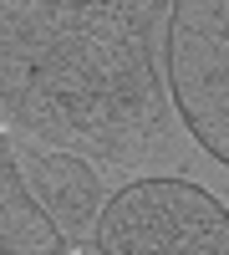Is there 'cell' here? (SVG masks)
I'll return each instance as SVG.
<instances>
[{
	"label": "cell",
	"mask_w": 229,
	"mask_h": 255,
	"mask_svg": "<svg viewBox=\"0 0 229 255\" xmlns=\"http://www.w3.org/2000/svg\"><path fill=\"white\" fill-rule=\"evenodd\" d=\"M168 87L189 133L229 158V5L178 0L168 20Z\"/></svg>",
	"instance_id": "7a4b0ae2"
},
{
	"label": "cell",
	"mask_w": 229,
	"mask_h": 255,
	"mask_svg": "<svg viewBox=\"0 0 229 255\" xmlns=\"http://www.w3.org/2000/svg\"><path fill=\"white\" fill-rule=\"evenodd\" d=\"M0 255H67V240L20 179L5 133H0Z\"/></svg>",
	"instance_id": "277c9868"
},
{
	"label": "cell",
	"mask_w": 229,
	"mask_h": 255,
	"mask_svg": "<svg viewBox=\"0 0 229 255\" xmlns=\"http://www.w3.org/2000/svg\"><path fill=\"white\" fill-rule=\"evenodd\" d=\"M97 255H229L224 204L189 179H138L102 204Z\"/></svg>",
	"instance_id": "6da1fadb"
},
{
	"label": "cell",
	"mask_w": 229,
	"mask_h": 255,
	"mask_svg": "<svg viewBox=\"0 0 229 255\" xmlns=\"http://www.w3.org/2000/svg\"><path fill=\"white\" fill-rule=\"evenodd\" d=\"M10 158L26 179L31 199L46 209V220L56 225L61 240H92L97 215H102V184L81 158L67 153H46L31 143H10Z\"/></svg>",
	"instance_id": "3957f363"
}]
</instances>
